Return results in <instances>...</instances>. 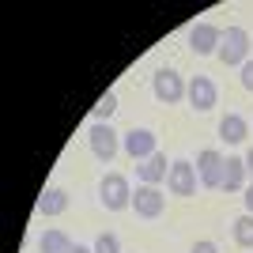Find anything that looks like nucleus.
<instances>
[{"label": "nucleus", "mask_w": 253, "mask_h": 253, "mask_svg": "<svg viewBox=\"0 0 253 253\" xmlns=\"http://www.w3.org/2000/svg\"><path fill=\"white\" fill-rule=\"evenodd\" d=\"M38 253H72V238L53 227V231H45L42 238H38Z\"/></svg>", "instance_id": "2eb2a0df"}, {"label": "nucleus", "mask_w": 253, "mask_h": 253, "mask_svg": "<svg viewBox=\"0 0 253 253\" xmlns=\"http://www.w3.org/2000/svg\"><path fill=\"white\" fill-rule=\"evenodd\" d=\"M114 110H117V91H106V95L95 102V110H91V114H95V121H110V114H114Z\"/></svg>", "instance_id": "f3484780"}, {"label": "nucleus", "mask_w": 253, "mask_h": 253, "mask_svg": "<svg viewBox=\"0 0 253 253\" xmlns=\"http://www.w3.org/2000/svg\"><path fill=\"white\" fill-rule=\"evenodd\" d=\"M242 201H246V211L253 215V185H246V197H242Z\"/></svg>", "instance_id": "412c9836"}, {"label": "nucleus", "mask_w": 253, "mask_h": 253, "mask_svg": "<svg viewBox=\"0 0 253 253\" xmlns=\"http://www.w3.org/2000/svg\"><path fill=\"white\" fill-rule=\"evenodd\" d=\"M95 253H121V238L117 234H110V231H102L95 238Z\"/></svg>", "instance_id": "a211bd4d"}, {"label": "nucleus", "mask_w": 253, "mask_h": 253, "mask_svg": "<svg viewBox=\"0 0 253 253\" xmlns=\"http://www.w3.org/2000/svg\"><path fill=\"white\" fill-rule=\"evenodd\" d=\"M234 242L242 246V250H253V215L250 211L234 219Z\"/></svg>", "instance_id": "dca6fc26"}, {"label": "nucleus", "mask_w": 253, "mask_h": 253, "mask_svg": "<svg viewBox=\"0 0 253 253\" xmlns=\"http://www.w3.org/2000/svg\"><path fill=\"white\" fill-rule=\"evenodd\" d=\"M87 144H91L98 163H114L117 151H121V136L110 128V121H95V125L87 128Z\"/></svg>", "instance_id": "7ed1b4c3"}, {"label": "nucleus", "mask_w": 253, "mask_h": 253, "mask_svg": "<svg viewBox=\"0 0 253 253\" xmlns=\"http://www.w3.org/2000/svg\"><path fill=\"white\" fill-rule=\"evenodd\" d=\"M246 178H250V170H246V155H227V167H223V193H246Z\"/></svg>", "instance_id": "f8f14e48"}, {"label": "nucleus", "mask_w": 253, "mask_h": 253, "mask_svg": "<svg viewBox=\"0 0 253 253\" xmlns=\"http://www.w3.org/2000/svg\"><path fill=\"white\" fill-rule=\"evenodd\" d=\"M189 253H219V246L211 242V238H201V242H193Z\"/></svg>", "instance_id": "aec40b11"}, {"label": "nucleus", "mask_w": 253, "mask_h": 253, "mask_svg": "<svg viewBox=\"0 0 253 253\" xmlns=\"http://www.w3.org/2000/svg\"><path fill=\"white\" fill-rule=\"evenodd\" d=\"M219 140L223 144H246L250 140V121L242 114H227L219 121Z\"/></svg>", "instance_id": "4468645a"}, {"label": "nucleus", "mask_w": 253, "mask_h": 253, "mask_svg": "<svg viewBox=\"0 0 253 253\" xmlns=\"http://www.w3.org/2000/svg\"><path fill=\"white\" fill-rule=\"evenodd\" d=\"M121 148H125V155L132 163H144V159H151L159 151V136L151 128H128L125 136H121Z\"/></svg>", "instance_id": "0eeeda50"}, {"label": "nucleus", "mask_w": 253, "mask_h": 253, "mask_svg": "<svg viewBox=\"0 0 253 253\" xmlns=\"http://www.w3.org/2000/svg\"><path fill=\"white\" fill-rule=\"evenodd\" d=\"M185 102H189L197 114H208L211 106L219 102V91H215V84H211L208 76H193L189 87H185Z\"/></svg>", "instance_id": "1a4fd4ad"}, {"label": "nucleus", "mask_w": 253, "mask_h": 253, "mask_svg": "<svg viewBox=\"0 0 253 253\" xmlns=\"http://www.w3.org/2000/svg\"><path fill=\"white\" fill-rule=\"evenodd\" d=\"M215 57H219L227 68H242V64L250 61V31H246V27H227Z\"/></svg>", "instance_id": "f257e3e1"}, {"label": "nucleus", "mask_w": 253, "mask_h": 253, "mask_svg": "<svg viewBox=\"0 0 253 253\" xmlns=\"http://www.w3.org/2000/svg\"><path fill=\"white\" fill-rule=\"evenodd\" d=\"M197 178H201V185L204 189H219L223 185V167H227V159H223V151H215V148H204L201 155H197Z\"/></svg>", "instance_id": "6e6552de"}, {"label": "nucleus", "mask_w": 253, "mask_h": 253, "mask_svg": "<svg viewBox=\"0 0 253 253\" xmlns=\"http://www.w3.org/2000/svg\"><path fill=\"white\" fill-rule=\"evenodd\" d=\"M238 80H242V87H246V91L253 95V57L242 64V76H238Z\"/></svg>", "instance_id": "6ab92c4d"}, {"label": "nucleus", "mask_w": 253, "mask_h": 253, "mask_svg": "<svg viewBox=\"0 0 253 253\" xmlns=\"http://www.w3.org/2000/svg\"><path fill=\"white\" fill-rule=\"evenodd\" d=\"M132 211H136L140 219H159L167 211V193L159 189V185H136L132 189Z\"/></svg>", "instance_id": "39448f33"}, {"label": "nucleus", "mask_w": 253, "mask_h": 253, "mask_svg": "<svg viewBox=\"0 0 253 253\" xmlns=\"http://www.w3.org/2000/svg\"><path fill=\"white\" fill-rule=\"evenodd\" d=\"M197 185H201L197 167H193L189 159H174V167H170V174H167V193L170 197H193Z\"/></svg>", "instance_id": "20e7f679"}, {"label": "nucleus", "mask_w": 253, "mask_h": 253, "mask_svg": "<svg viewBox=\"0 0 253 253\" xmlns=\"http://www.w3.org/2000/svg\"><path fill=\"white\" fill-rule=\"evenodd\" d=\"M185 87H189V84H185L174 68H159V72L151 76V91H155L159 102H167V106L181 102V98H185Z\"/></svg>", "instance_id": "423d86ee"}, {"label": "nucleus", "mask_w": 253, "mask_h": 253, "mask_svg": "<svg viewBox=\"0 0 253 253\" xmlns=\"http://www.w3.org/2000/svg\"><path fill=\"white\" fill-rule=\"evenodd\" d=\"M38 211H42L45 219H53V215H64V211H68V193H64L61 185H45L42 197H38Z\"/></svg>", "instance_id": "ddd939ff"}, {"label": "nucleus", "mask_w": 253, "mask_h": 253, "mask_svg": "<svg viewBox=\"0 0 253 253\" xmlns=\"http://www.w3.org/2000/svg\"><path fill=\"white\" fill-rule=\"evenodd\" d=\"M246 170H250V178H253V148L246 151Z\"/></svg>", "instance_id": "5701e85b"}, {"label": "nucleus", "mask_w": 253, "mask_h": 253, "mask_svg": "<svg viewBox=\"0 0 253 253\" xmlns=\"http://www.w3.org/2000/svg\"><path fill=\"white\" fill-rule=\"evenodd\" d=\"M72 253H95V246H80V242H76V246H72Z\"/></svg>", "instance_id": "4be33fe9"}, {"label": "nucleus", "mask_w": 253, "mask_h": 253, "mask_svg": "<svg viewBox=\"0 0 253 253\" xmlns=\"http://www.w3.org/2000/svg\"><path fill=\"white\" fill-rule=\"evenodd\" d=\"M219 42H223V31L215 23H197L189 31V49L197 57H215L219 53Z\"/></svg>", "instance_id": "9d476101"}, {"label": "nucleus", "mask_w": 253, "mask_h": 253, "mask_svg": "<svg viewBox=\"0 0 253 253\" xmlns=\"http://www.w3.org/2000/svg\"><path fill=\"white\" fill-rule=\"evenodd\" d=\"M170 167L174 163H167V155L163 151H155L151 159H144V163H136V181L140 185H163L170 174Z\"/></svg>", "instance_id": "9b49d317"}, {"label": "nucleus", "mask_w": 253, "mask_h": 253, "mask_svg": "<svg viewBox=\"0 0 253 253\" xmlns=\"http://www.w3.org/2000/svg\"><path fill=\"white\" fill-rule=\"evenodd\" d=\"M98 201L106 211H125L132 208V185H128L125 174H106L102 185H98Z\"/></svg>", "instance_id": "f03ea898"}]
</instances>
